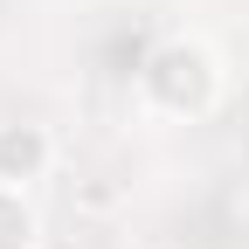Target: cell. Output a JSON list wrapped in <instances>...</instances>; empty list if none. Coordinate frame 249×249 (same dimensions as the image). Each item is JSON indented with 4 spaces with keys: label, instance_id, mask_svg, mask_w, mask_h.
Listing matches in <instances>:
<instances>
[{
    "label": "cell",
    "instance_id": "2",
    "mask_svg": "<svg viewBox=\"0 0 249 249\" xmlns=\"http://www.w3.org/2000/svg\"><path fill=\"white\" fill-rule=\"evenodd\" d=\"M14 235H28V222H21V214H14V208H7V201H0V249H7V242H14Z\"/></svg>",
    "mask_w": 249,
    "mask_h": 249
},
{
    "label": "cell",
    "instance_id": "1",
    "mask_svg": "<svg viewBox=\"0 0 249 249\" xmlns=\"http://www.w3.org/2000/svg\"><path fill=\"white\" fill-rule=\"evenodd\" d=\"M35 160H42V139H35V132H7V139H0V166H7V173H14V166L28 173Z\"/></svg>",
    "mask_w": 249,
    "mask_h": 249
}]
</instances>
